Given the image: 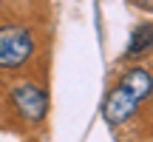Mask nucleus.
<instances>
[{"instance_id":"obj_5","label":"nucleus","mask_w":153,"mask_h":142,"mask_svg":"<svg viewBox=\"0 0 153 142\" xmlns=\"http://www.w3.org/2000/svg\"><path fill=\"white\" fill-rule=\"evenodd\" d=\"M133 3H136L139 9H148V11H153V0H133Z\"/></svg>"},{"instance_id":"obj_2","label":"nucleus","mask_w":153,"mask_h":142,"mask_svg":"<svg viewBox=\"0 0 153 142\" xmlns=\"http://www.w3.org/2000/svg\"><path fill=\"white\" fill-rule=\"evenodd\" d=\"M34 54V34L28 26L3 23L0 26V71L23 68Z\"/></svg>"},{"instance_id":"obj_4","label":"nucleus","mask_w":153,"mask_h":142,"mask_svg":"<svg viewBox=\"0 0 153 142\" xmlns=\"http://www.w3.org/2000/svg\"><path fill=\"white\" fill-rule=\"evenodd\" d=\"M153 49V23H145L139 26L136 31L131 34V46H128V54L136 57V54H145V51Z\"/></svg>"},{"instance_id":"obj_6","label":"nucleus","mask_w":153,"mask_h":142,"mask_svg":"<svg viewBox=\"0 0 153 142\" xmlns=\"http://www.w3.org/2000/svg\"><path fill=\"white\" fill-rule=\"evenodd\" d=\"M0 6H3V0H0Z\"/></svg>"},{"instance_id":"obj_1","label":"nucleus","mask_w":153,"mask_h":142,"mask_svg":"<svg viewBox=\"0 0 153 142\" xmlns=\"http://www.w3.org/2000/svg\"><path fill=\"white\" fill-rule=\"evenodd\" d=\"M150 94H153V74L145 68H131L128 74H122V80L105 99V120L111 125L128 122L136 114L139 102L148 99Z\"/></svg>"},{"instance_id":"obj_3","label":"nucleus","mask_w":153,"mask_h":142,"mask_svg":"<svg viewBox=\"0 0 153 142\" xmlns=\"http://www.w3.org/2000/svg\"><path fill=\"white\" fill-rule=\"evenodd\" d=\"M9 97H11L14 114L20 117L26 125H37V122H43L45 114H48V94L43 91V85H37V82H31V80L11 85Z\"/></svg>"}]
</instances>
